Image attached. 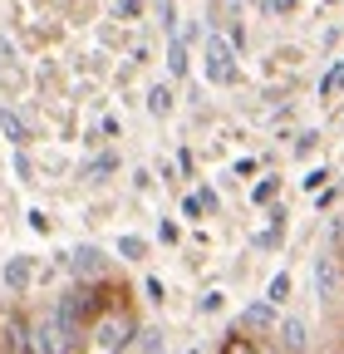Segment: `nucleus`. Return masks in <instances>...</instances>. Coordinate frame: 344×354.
<instances>
[{
    "mask_svg": "<svg viewBox=\"0 0 344 354\" xmlns=\"http://www.w3.org/2000/svg\"><path fill=\"white\" fill-rule=\"evenodd\" d=\"M133 339H138V320H133V310H128V305L104 310V315L89 325V344H94L99 354H123Z\"/></svg>",
    "mask_w": 344,
    "mask_h": 354,
    "instance_id": "obj_1",
    "label": "nucleus"
},
{
    "mask_svg": "<svg viewBox=\"0 0 344 354\" xmlns=\"http://www.w3.org/2000/svg\"><path fill=\"white\" fill-rule=\"evenodd\" d=\"M202 69H207V84H217V88L236 84V44L222 39V35H211L207 55H202Z\"/></svg>",
    "mask_w": 344,
    "mask_h": 354,
    "instance_id": "obj_2",
    "label": "nucleus"
},
{
    "mask_svg": "<svg viewBox=\"0 0 344 354\" xmlns=\"http://www.w3.org/2000/svg\"><path fill=\"white\" fill-rule=\"evenodd\" d=\"M64 271H69L74 281H104V276H108V256H104L99 246H74V251L64 256Z\"/></svg>",
    "mask_w": 344,
    "mask_h": 354,
    "instance_id": "obj_3",
    "label": "nucleus"
},
{
    "mask_svg": "<svg viewBox=\"0 0 344 354\" xmlns=\"http://www.w3.org/2000/svg\"><path fill=\"white\" fill-rule=\"evenodd\" d=\"M339 290H344V266H339V256H315V295H320L325 305H334Z\"/></svg>",
    "mask_w": 344,
    "mask_h": 354,
    "instance_id": "obj_4",
    "label": "nucleus"
},
{
    "mask_svg": "<svg viewBox=\"0 0 344 354\" xmlns=\"http://www.w3.org/2000/svg\"><path fill=\"white\" fill-rule=\"evenodd\" d=\"M30 281H35V261H30V256H10L6 271H0V286H6L10 295H25Z\"/></svg>",
    "mask_w": 344,
    "mask_h": 354,
    "instance_id": "obj_5",
    "label": "nucleus"
},
{
    "mask_svg": "<svg viewBox=\"0 0 344 354\" xmlns=\"http://www.w3.org/2000/svg\"><path fill=\"white\" fill-rule=\"evenodd\" d=\"M276 335H280V349H285V354H305V349H310V325L300 320V315H285V320L276 325Z\"/></svg>",
    "mask_w": 344,
    "mask_h": 354,
    "instance_id": "obj_6",
    "label": "nucleus"
},
{
    "mask_svg": "<svg viewBox=\"0 0 344 354\" xmlns=\"http://www.w3.org/2000/svg\"><path fill=\"white\" fill-rule=\"evenodd\" d=\"M276 300H251L246 310H241V330H276L280 325V315H276Z\"/></svg>",
    "mask_w": 344,
    "mask_h": 354,
    "instance_id": "obj_7",
    "label": "nucleus"
},
{
    "mask_svg": "<svg viewBox=\"0 0 344 354\" xmlns=\"http://www.w3.org/2000/svg\"><path fill=\"white\" fill-rule=\"evenodd\" d=\"M167 74L172 79H187L192 74V44L182 35H167Z\"/></svg>",
    "mask_w": 344,
    "mask_h": 354,
    "instance_id": "obj_8",
    "label": "nucleus"
},
{
    "mask_svg": "<svg viewBox=\"0 0 344 354\" xmlns=\"http://www.w3.org/2000/svg\"><path fill=\"white\" fill-rule=\"evenodd\" d=\"M0 138H6L10 148H30V123L6 104V109H0Z\"/></svg>",
    "mask_w": 344,
    "mask_h": 354,
    "instance_id": "obj_9",
    "label": "nucleus"
},
{
    "mask_svg": "<svg viewBox=\"0 0 344 354\" xmlns=\"http://www.w3.org/2000/svg\"><path fill=\"white\" fill-rule=\"evenodd\" d=\"M217 354H266V349H261V339H256V335L231 330V335H222V349H217Z\"/></svg>",
    "mask_w": 344,
    "mask_h": 354,
    "instance_id": "obj_10",
    "label": "nucleus"
},
{
    "mask_svg": "<svg viewBox=\"0 0 344 354\" xmlns=\"http://www.w3.org/2000/svg\"><path fill=\"white\" fill-rule=\"evenodd\" d=\"M113 251H118V261H143V256H148V241L128 232V236H118V246H113Z\"/></svg>",
    "mask_w": 344,
    "mask_h": 354,
    "instance_id": "obj_11",
    "label": "nucleus"
},
{
    "mask_svg": "<svg viewBox=\"0 0 344 354\" xmlns=\"http://www.w3.org/2000/svg\"><path fill=\"white\" fill-rule=\"evenodd\" d=\"M148 113H157V118L172 113V88H167V84H153V88H148Z\"/></svg>",
    "mask_w": 344,
    "mask_h": 354,
    "instance_id": "obj_12",
    "label": "nucleus"
},
{
    "mask_svg": "<svg viewBox=\"0 0 344 354\" xmlns=\"http://www.w3.org/2000/svg\"><path fill=\"white\" fill-rule=\"evenodd\" d=\"M276 197H280V177H261V183L251 187V202H256V207H271Z\"/></svg>",
    "mask_w": 344,
    "mask_h": 354,
    "instance_id": "obj_13",
    "label": "nucleus"
},
{
    "mask_svg": "<svg viewBox=\"0 0 344 354\" xmlns=\"http://www.w3.org/2000/svg\"><path fill=\"white\" fill-rule=\"evenodd\" d=\"M290 286H295V281H290V271H276V276H271V286H266V300L285 305V300H290Z\"/></svg>",
    "mask_w": 344,
    "mask_h": 354,
    "instance_id": "obj_14",
    "label": "nucleus"
},
{
    "mask_svg": "<svg viewBox=\"0 0 344 354\" xmlns=\"http://www.w3.org/2000/svg\"><path fill=\"white\" fill-rule=\"evenodd\" d=\"M329 94H344V59H339V64L320 79V99H329Z\"/></svg>",
    "mask_w": 344,
    "mask_h": 354,
    "instance_id": "obj_15",
    "label": "nucleus"
},
{
    "mask_svg": "<svg viewBox=\"0 0 344 354\" xmlns=\"http://www.w3.org/2000/svg\"><path fill=\"white\" fill-rule=\"evenodd\" d=\"M280 241H285V227H280V221H271V227H266L261 236H256V246H261V251H276Z\"/></svg>",
    "mask_w": 344,
    "mask_h": 354,
    "instance_id": "obj_16",
    "label": "nucleus"
},
{
    "mask_svg": "<svg viewBox=\"0 0 344 354\" xmlns=\"http://www.w3.org/2000/svg\"><path fill=\"white\" fill-rule=\"evenodd\" d=\"M113 10H118V20H138V15L148 10V0H118Z\"/></svg>",
    "mask_w": 344,
    "mask_h": 354,
    "instance_id": "obj_17",
    "label": "nucleus"
},
{
    "mask_svg": "<svg viewBox=\"0 0 344 354\" xmlns=\"http://www.w3.org/2000/svg\"><path fill=\"white\" fill-rule=\"evenodd\" d=\"M157 20L167 35H178V10H172V0H157Z\"/></svg>",
    "mask_w": 344,
    "mask_h": 354,
    "instance_id": "obj_18",
    "label": "nucleus"
},
{
    "mask_svg": "<svg viewBox=\"0 0 344 354\" xmlns=\"http://www.w3.org/2000/svg\"><path fill=\"white\" fill-rule=\"evenodd\" d=\"M261 6H266V15H280V20H285V15L300 10V0H261Z\"/></svg>",
    "mask_w": 344,
    "mask_h": 354,
    "instance_id": "obj_19",
    "label": "nucleus"
},
{
    "mask_svg": "<svg viewBox=\"0 0 344 354\" xmlns=\"http://www.w3.org/2000/svg\"><path fill=\"white\" fill-rule=\"evenodd\" d=\"M182 216H187V221H197V216H207V202H202L197 192H187V197H182Z\"/></svg>",
    "mask_w": 344,
    "mask_h": 354,
    "instance_id": "obj_20",
    "label": "nucleus"
},
{
    "mask_svg": "<svg viewBox=\"0 0 344 354\" xmlns=\"http://www.w3.org/2000/svg\"><path fill=\"white\" fill-rule=\"evenodd\" d=\"M89 172H94V177H104V172H118V158H113V153H104V158H94V162H89Z\"/></svg>",
    "mask_w": 344,
    "mask_h": 354,
    "instance_id": "obj_21",
    "label": "nucleus"
},
{
    "mask_svg": "<svg viewBox=\"0 0 344 354\" xmlns=\"http://www.w3.org/2000/svg\"><path fill=\"white\" fill-rule=\"evenodd\" d=\"M325 183H329V172H325V167L305 172V192H325Z\"/></svg>",
    "mask_w": 344,
    "mask_h": 354,
    "instance_id": "obj_22",
    "label": "nucleus"
},
{
    "mask_svg": "<svg viewBox=\"0 0 344 354\" xmlns=\"http://www.w3.org/2000/svg\"><path fill=\"white\" fill-rule=\"evenodd\" d=\"M15 172H20V183H30V172H35V167H30V153H25V148H15Z\"/></svg>",
    "mask_w": 344,
    "mask_h": 354,
    "instance_id": "obj_23",
    "label": "nucleus"
},
{
    "mask_svg": "<svg viewBox=\"0 0 344 354\" xmlns=\"http://www.w3.org/2000/svg\"><path fill=\"white\" fill-rule=\"evenodd\" d=\"M197 310H202V315H217V310H222V290H211V295H202V305H197Z\"/></svg>",
    "mask_w": 344,
    "mask_h": 354,
    "instance_id": "obj_24",
    "label": "nucleus"
},
{
    "mask_svg": "<svg viewBox=\"0 0 344 354\" xmlns=\"http://www.w3.org/2000/svg\"><path fill=\"white\" fill-rule=\"evenodd\" d=\"M143 295H148L153 305H162V281H157V276H148V281H143Z\"/></svg>",
    "mask_w": 344,
    "mask_h": 354,
    "instance_id": "obj_25",
    "label": "nucleus"
},
{
    "mask_svg": "<svg viewBox=\"0 0 344 354\" xmlns=\"http://www.w3.org/2000/svg\"><path fill=\"white\" fill-rule=\"evenodd\" d=\"M157 241H167V246H178V221H162V227H157Z\"/></svg>",
    "mask_w": 344,
    "mask_h": 354,
    "instance_id": "obj_26",
    "label": "nucleus"
},
{
    "mask_svg": "<svg viewBox=\"0 0 344 354\" xmlns=\"http://www.w3.org/2000/svg\"><path fill=\"white\" fill-rule=\"evenodd\" d=\"M295 153H300V158L315 153V133H300V138H295Z\"/></svg>",
    "mask_w": 344,
    "mask_h": 354,
    "instance_id": "obj_27",
    "label": "nucleus"
},
{
    "mask_svg": "<svg viewBox=\"0 0 344 354\" xmlns=\"http://www.w3.org/2000/svg\"><path fill=\"white\" fill-rule=\"evenodd\" d=\"M0 354H10V344H6V335H0Z\"/></svg>",
    "mask_w": 344,
    "mask_h": 354,
    "instance_id": "obj_28",
    "label": "nucleus"
},
{
    "mask_svg": "<svg viewBox=\"0 0 344 354\" xmlns=\"http://www.w3.org/2000/svg\"><path fill=\"white\" fill-rule=\"evenodd\" d=\"M334 354H344V339H339V349H334Z\"/></svg>",
    "mask_w": 344,
    "mask_h": 354,
    "instance_id": "obj_29",
    "label": "nucleus"
},
{
    "mask_svg": "<svg viewBox=\"0 0 344 354\" xmlns=\"http://www.w3.org/2000/svg\"><path fill=\"white\" fill-rule=\"evenodd\" d=\"M187 354H202V349H187Z\"/></svg>",
    "mask_w": 344,
    "mask_h": 354,
    "instance_id": "obj_30",
    "label": "nucleus"
},
{
    "mask_svg": "<svg viewBox=\"0 0 344 354\" xmlns=\"http://www.w3.org/2000/svg\"><path fill=\"white\" fill-rule=\"evenodd\" d=\"M339 123H344V113H339Z\"/></svg>",
    "mask_w": 344,
    "mask_h": 354,
    "instance_id": "obj_31",
    "label": "nucleus"
}]
</instances>
